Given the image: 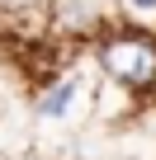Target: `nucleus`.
Here are the masks:
<instances>
[{"label":"nucleus","mask_w":156,"mask_h":160,"mask_svg":"<svg viewBox=\"0 0 156 160\" xmlns=\"http://www.w3.org/2000/svg\"><path fill=\"white\" fill-rule=\"evenodd\" d=\"M100 66L109 80L128 90H147L156 85V42L151 38H137V33H118L100 47Z\"/></svg>","instance_id":"f257e3e1"},{"label":"nucleus","mask_w":156,"mask_h":160,"mask_svg":"<svg viewBox=\"0 0 156 160\" xmlns=\"http://www.w3.org/2000/svg\"><path fill=\"white\" fill-rule=\"evenodd\" d=\"M71 99H76V80H62V85H52V90L38 99V113H43V118H62Z\"/></svg>","instance_id":"f03ea898"},{"label":"nucleus","mask_w":156,"mask_h":160,"mask_svg":"<svg viewBox=\"0 0 156 160\" xmlns=\"http://www.w3.org/2000/svg\"><path fill=\"white\" fill-rule=\"evenodd\" d=\"M132 5H137V10H156V0H132Z\"/></svg>","instance_id":"7ed1b4c3"}]
</instances>
